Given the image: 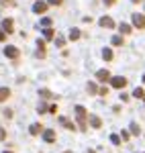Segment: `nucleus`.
<instances>
[{
    "label": "nucleus",
    "mask_w": 145,
    "mask_h": 153,
    "mask_svg": "<svg viewBox=\"0 0 145 153\" xmlns=\"http://www.w3.org/2000/svg\"><path fill=\"white\" fill-rule=\"evenodd\" d=\"M76 117H78V123H80V129L86 131V108L84 106H76Z\"/></svg>",
    "instance_id": "1"
},
{
    "label": "nucleus",
    "mask_w": 145,
    "mask_h": 153,
    "mask_svg": "<svg viewBox=\"0 0 145 153\" xmlns=\"http://www.w3.org/2000/svg\"><path fill=\"white\" fill-rule=\"evenodd\" d=\"M110 86H112V88H125V86H127V78H123V76L110 78Z\"/></svg>",
    "instance_id": "2"
},
{
    "label": "nucleus",
    "mask_w": 145,
    "mask_h": 153,
    "mask_svg": "<svg viewBox=\"0 0 145 153\" xmlns=\"http://www.w3.org/2000/svg\"><path fill=\"white\" fill-rule=\"evenodd\" d=\"M133 25L137 29H145V14H133Z\"/></svg>",
    "instance_id": "3"
},
{
    "label": "nucleus",
    "mask_w": 145,
    "mask_h": 153,
    "mask_svg": "<svg viewBox=\"0 0 145 153\" xmlns=\"http://www.w3.org/2000/svg\"><path fill=\"white\" fill-rule=\"evenodd\" d=\"M4 55L10 57V59H16V57H19V49L12 47V45H8V47H4Z\"/></svg>",
    "instance_id": "4"
},
{
    "label": "nucleus",
    "mask_w": 145,
    "mask_h": 153,
    "mask_svg": "<svg viewBox=\"0 0 145 153\" xmlns=\"http://www.w3.org/2000/svg\"><path fill=\"white\" fill-rule=\"evenodd\" d=\"M47 10V2H43V0H37L35 6H33V12H37V14H41V12Z\"/></svg>",
    "instance_id": "5"
},
{
    "label": "nucleus",
    "mask_w": 145,
    "mask_h": 153,
    "mask_svg": "<svg viewBox=\"0 0 145 153\" xmlns=\"http://www.w3.org/2000/svg\"><path fill=\"white\" fill-rule=\"evenodd\" d=\"M100 27H106V29H112V27H115V21H112L110 16H102V19H100Z\"/></svg>",
    "instance_id": "6"
},
{
    "label": "nucleus",
    "mask_w": 145,
    "mask_h": 153,
    "mask_svg": "<svg viewBox=\"0 0 145 153\" xmlns=\"http://www.w3.org/2000/svg\"><path fill=\"white\" fill-rule=\"evenodd\" d=\"M96 78L100 80V82H106V80H110V74L106 70H98L96 71Z\"/></svg>",
    "instance_id": "7"
},
{
    "label": "nucleus",
    "mask_w": 145,
    "mask_h": 153,
    "mask_svg": "<svg viewBox=\"0 0 145 153\" xmlns=\"http://www.w3.org/2000/svg\"><path fill=\"white\" fill-rule=\"evenodd\" d=\"M43 139H45V141H47V143H53V141H55V133H53V131H51V129L43 131Z\"/></svg>",
    "instance_id": "8"
},
{
    "label": "nucleus",
    "mask_w": 145,
    "mask_h": 153,
    "mask_svg": "<svg viewBox=\"0 0 145 153\" xmlns=\"http://www.w3.org/2000/svg\"><path fill=\"white\" fill-rule=\"evenodd\" d=\"M2 31L4 33H12V21L10 19H4L2 21Z\"/></svg>",
    "instance_id": "9"
},
{
    "label": "nucleus",
    "mask_w": 145,
    "mask_h": 153,
    "mask_svg": "<svg viewBox=\"0 0 145 153\" xmlns=\"http://www.w3.org/2000/svg\"><path fill=\"white\" fill-rule=\"evenodd\" d=\"M59 123L63 125V127H65V129H70V131H74V129H76V127H74V123H72V120H68L65 117H59Z\"/></svg>",
    "instance_id": "10"
},
{
    "label": "nucleus",
    "mask_w": 145,
    "mask_h": 153,
    "mask_svg": "<svg viewBox=\"0 0 145 153\" xmlns=\"http://www.w3.org/2000/svg\"><path fill=\"white\" fill-rule=\"evenodd\" d=\"M90 125H92L94 129H100V127H102V120L98 117H90Z\"/></svg>",
    "instance_id": "11"
},
{
    "label": "nucleus",
    "mask_w": 145,
    "mask_h": 153,
    "mask_svg": "<svg viewBox=\"0 0 145 153\" xmlns=\"http://www.w3.org/2000/svg\"><path fill=\"white\" fill-rule=\"evenodd\" d=\"M8 96H10V90L8 88H0V102H4Z\"/></svg>",
    "instance_id": "12"
},
{
    "label": "nucleus",
    "mask_w": 145,
    "mask_h": 153,
    "mask_svg": "<svg viewBox=\"0 0 145 153\" xmlns=\"http://www.w3.org/2000/svg\"><path fill=\"white\" fill-rule=\"evenodd\" d=\"M119 31H121L123 35H129V33H131V27L125 25V23H121V25H119Z\"/></svg>",
    "instance_id": "13"
},
{
    "label": "nucleus",
    "mask_w": 145,
    "mask_h": 153,
    "mask_svg": "<svg viewBox=\"0 0 145 153\" xmlns=\"http://www.w3.org/2000/svg\"><path fill=\"white\" fill-rule=\"evenodd\" d=\"M41 125H31V129H29V133H31V135H39V133H41Z\"/></svg>",
    "instance_id": "14"
},
{
    "label": "nucleus",
    "mask_w": 145,
    "mask_h": 153,
    "mask_svg": "<svg viewBox=\"0 0 145 153\" xmlns=\"http://www.w3.org/2000/svg\"><path fill=\"white\" fill-rule=\"evenodd\" d=\"M102 57L106 59V61H110V59H112V51H110V49H102Z\"/></svg>",
    "instance_id": "15"
},
{
    "label": "nucleus",
    "mask_w": 145,
    "mask_h": 153,
    "mask_svg": "<svg viewBox=\"0 0 145 153\" xmlns=\"http://www.w3.org/2000/svg\"><path fill=\"white\" fill-rule=\"evenodd\" d=\"M70 39H72V41L80 39V31H78V29H72V31H70Z\"/></svg>",
    "instance_id": "16"
},
{
    "label": "nucleus",
    "mask_w": 145,
    "mask_h": 153,
    "mask_svg": "<svg viewBox=\"0 0 145 153\" xmlns=\"http://www.w3.org/2000/svg\"><path fill=\"white\" fill-rule=\"evenodd\" d=\"M131 133H133V135H139V133H141V129H139L137 123H131Z\"/></svg>",
    "instance_id": "17"
},
{
    "label": "nucleus",
    "mask_w": 145,
    "mask_h": 153,
    "mask_svg": "<svg viewBox=\"0 0 145 153\" xmlns=\"http://www.w3.org/2000/svg\"><path fill=\"white\" fill-rule=\"evenodd\" d=\"M88 92H90V94H96V92H98V88H96V84H92V82L88 84Z\"/></svg>",
    "instance_id": "18"
},
{
    "label": "nucleus",
    "mask_w": 145,
    "mask_h": 153,
    "mask_svg": "<svg viewBox=\"0 0 145 153\" xmlns=\"http://www.w3.org/2000/svg\"><path fill=\"white\" fill-rule=\"evenodd\" d=\"M43 37H45V39H53V31H51V29H45V31H43Z\"/></svg>",
    "instance_id": "19"
},
{
    "label": "nucleus",
    "mask_w": 145,
    "mask_h": 153,
    "mask_svg": "<svg viewBox=\"0 0 145 153\" xmlns=\"http://www.w3.org/2000/svg\"><path fill=\"white\" fill-rule=\"evenodd\" d=\"M133 96H135V98H143V96H145V92L141 90V88H137V90L133 92Z\"/></svg>",
    "instance_id": "20"
},
{
    "label": "nucleus",
    "mask_w": 145,
    "mask_h": 153,
    "mask_svg": "<svg viewBox=\"0 0 145 153\" xmlns=\"http://www.w3.org/2000/svg\"><path fill=\"white\" fill-rule=\"evenodd\" d=\"M110 141H112V145H119L121 143V137L119 135H110Z\"/></svg>",
    "instance_id": "21"
},
{
    "label": "nucleus",
    "mask_w": 145,
    "mask_h": 153,
    "mask_svg": "<svg viewBox=\"0 0 145 153\" xmlns=\"http://www.w3.org/2000/svg\"><path fill=\"white\" fill-rule=\"evenodd\" d=\"M55 45H57V47H63V45H65V39H63V37H57V39H55Z\"/></svg>",
    "instance_id": "22"
},
{
    "label": "nucleus",
    "mask_w": 145,
    "mask_h": 153,
    "mask_svg": "<svg viewBox=\"0 0 145 153\" xmlns=\"http://www.w3.org/2000/svg\"><path fill=\"white\" fill-rule=\"evenodd\" d=\"M112 45H123V37H112Z\"/></svg>",
    "instance_id": "23"
},
{
    "label": "nucleus",
    "mask_w": 145,
    "mask_h": 153,
    "mask_svg": "<svg viewBox=\"0 0 145 153\" xmlns=\"http://www.w3.org/2000/svg\"><path fill=\"white\" fill-rule=\"evenodd\" d=\"M2 6H14V0H0Z\"/></svg>",
    "instance_id": "24"
},
{
    "label": "nucleus",
    "mask_w": 145,
    "mask_h": 153,
    "mask_svg": "<svg viewBox=\"0 0 145 153\" xmlns=\"http://www.w3.org/2000/svg\"><path fill=\"white\" fill-rule=\"evenodd\" d=\"M39 94L45 96V98H51V92H49V90H39Z\"/></svg>",
    "instance_id": "25"
},
{
    "label": "nucleus",
    "mask_w": 145,
    "mask_h": 153,
    "mask_svg": "<svg viewBox=\"0 0 145 153\" xmlns=\"http://www.w3.org/2000/svg\"><path fill=\"white\" fill-rule=\"evenodd\" d=\"M63 0H47V4H53V6H59Z\"/></svg>",
    "instance_id": "26"
},
{
    "label": "nucleus",
    "mask_w": 145,
    "mask_h": 153,
    "mask_svg": "<svg viewBox=\"0 0 145 153\" xmlns=\"http://www.w3.org/2000/svg\"><path fill=\"white\" fill-rule=\"evenodd\" d=\"M41 25H43V27H45V29H47L49 25H51V19H43V21H41Z\"/></svg>",
    "instance_id": "27"
},
{
    "label": "nucleus",
    "mask_w": 145,
    "mask_h": 153,
    "mask_svg": "<svg viewBox=\"0 0 145 153\" xmlns=\"http://www.w3.org/2000/svg\"><path fill=\"white\" fill-rule=\"evenodd\" d=\"M98 94H100V96H106V94H109V88H100V90H98Z\"/></svg>",
    "instance_id": "28"
},
{
    "label": "nucleus",
    "mask_w": 145,
    "mask_h": 153,
    "mask_svg": "<svg viewBox=\"0 0 145 153\" xmlns=\"http://www.w3.org/2000/svg\"><path fill=\"white\" fill-rule=\"evenodd\" d=\"M121 137H123V141H127V139H129V133H127V131H123Z\"/></svg>",
    "instance_id": "29"
},
{
    "label": "nucleus",
    "mask_w": 145,
    "mask_h": 153,
    "mask_svg": "<svg viewBox=\"0 0 145 153\" xmlns=\"http://www.w3.org/2000/svg\"><path fill=\"white\" fill-rule=\"evenodd\" d=\"M37 110H39V112H45V110H47V106H45V104H39V108H37Z\"/></svg>",
    "instance_id": "30"
},
{
    "label": "nucleus",
    "mask_w": 145,
    "mask_h": 153,
    "mask_svg": "<svg viewBox=\"0 0 145 153\" xmlns=\"http://www.w3.org/2000/svg\"><path fill=\"white\" fill-rule=\"evenodd\" d=\"M4 39H6V33H4V31L0 29V41H4Z\"/></svg>",
    "instance_id": "31"
},
{
    "label": "nucleus",
    "mask_w": 145,
    "mask_h": 153,
    "mask_svg": "<svg viewBox=\"0 0 145 153\" xmlns=\"http://www.w3.org/2000/svg\"><path fill=\"white\" fill-rule=\"evenodd\" d=\"M4 137H6V133H4V129H0V141H2Z\"/></svg>",
    "instance_id": "32"
},
{
    "label": "nucleus",
    "mask_w": 145,
    "mask_h": 153,
    "mask_svg": "<svg viewBox=\"0 0 145 153\" xmlns=\"http://www.w3.org/2000/svg\"><path fill=\"white\" fill-rule=\"evenodd\" d=\"M102 2H104L106 6H110V4H115V0H102Z\"/></svg>",
    "instance_id": "33"
},
{
    "label": "nucleus",
    "mask_w": 145,
    "mask_h": 153,
    "mask_svg": "<svg viewBox=\"0 0 145 153\" xmlns=\"http://www.w3.org/2000/svg\"><path fill=\"white\" fill-rule=\"evenodd\" d=\"M131 2H135V4H137V2H141V0H131Z\"/></svg>",
    "instance_id": "34"
},
{
    "label": "nucleus",
    "mask_w": 145,
    "mask_h": 153,
    "mask_svg": "<svg viewBox=\"0 0 145 153\" xmlns=\"http://www.w3.org/2000/svg\"><path fill=\"white\" fill-rule=\"evenodd\" d=\"M86 153H96V151H86Z\"/></svg>",
    "instance_id": "35"
},
{
    "label": "nucleus",
    "mask_w": 145,
    "mask_h": 153,
    "mask_svg": "<svg viewBox=\"0 0 145 153\" xmlns=\"http://www.w3.org/2000/svg\"><path fill=\"white\" fill-rule=\"evenodd\" d=\"M4 153H12V151H4Z\"/></svg>",
    "instance_id": "36"
},
{
    "label": "nucleus",
    "mask_w": 145,
    "mask_h": 153,
    "mask_svg": "<svg viewBox=\"0 0 145 153\" xmlns=\"http://www.w3.org/2000/svg\"><path fill=\"white\" fill-rule=\"evenodd\" d=\"M143 82H145V76H143Z\"/></svg>",
    "instance_id": "37"
},
{
    "label": "nucleus",
    "mask_w": 145,
    "mask_h": 153,
    "mask_svg": "<svg viewBox=\"0 0 145 153\" xmlns=\"http://www.w3.org/2000/svg\"><path fill=\"white\" fill-rule=\"evenodd\" d=\"M65 153H70V151H65Z\"/></svg>",
    "instance_id": "38"
}]
</instances>
